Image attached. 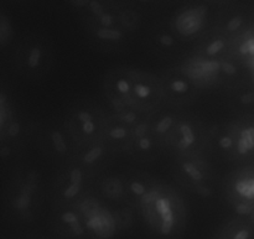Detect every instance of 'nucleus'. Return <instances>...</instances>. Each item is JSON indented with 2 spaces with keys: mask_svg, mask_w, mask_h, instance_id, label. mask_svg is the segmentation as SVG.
Masks as SVG:
<instances>
[{
  "mask_svg": "<svg viewBox=\"0 0 254 239\" xmlns=\"http://www.w3.org/2000/svg\"><path fill=\"white\" fill-rule=\"evenodd\" d=\"M220 190L235 215L254 213V163L231 170L221 180Z\"/></svg>",
  "mask_w": 254,
  "mask_h": 239,
  "instance_id": "nucleus-12",
  "label": "nucleus"
},
{
  "mask_svg": "<svg viewBox=\"0 0 254 239\" xmlns=\"http://www.w3.org/2000/svg\"><path fill=\"white\" fill-rule=\"evenodd\" d=\"M92 1H93V0H68L69 5H71L72 7H74L76 10H78L81 14H83V12L88 9V6L91 5Z\"/></svg>",
  "mask_w": 254,
  "mask_h": 239,
  "instance_id": "nucleus-30",
  "label": "nucleus"
},
{
  "mask_svg": "<svg viewBox=\"0 0 254 239\" xmlns=\"http://www.w3.org/2000/svg\"><path fill=\"white\" fill-rule=\"evenodd\" d=\"M44 239H59V238H52V237H49V236H44Z\"/></svg>",
  "mask_w": 254,
  "mask_h": 239,
  "instance_id": "nucleus-35",
  "label": "nucleus"
},
{
  "mask_svg": "<svg viewBox=\"0 0 254 239\" xmlns=\"http://www.w3.org/2000/svg\"><path fill=\"white\" fill-rule=\"evenodd\" d=\"M25 136L0 141V163L4 165L12 164L21 156L25 148Z\"/></svg>",
  "mask_w": 254,
  "mask_h": 239,
  "instance_id": "nucleus-28",
  "label": "nucleus"
},
{
  "mask_svg": "<svg viewBox=\"0 0 254 239\" xmlns=\"http://www.w3.org/2000/svg\"><path fill=\"white\" fill-rule=\"evenodd\" d=\"M102 93L114 112L151 116L164 107L158 73L131 66H117L102 77Z\"/></svg>",
  "mask_w": 254,
  "mask_h": 239,
  "instance_id": "nucleus-1",
  "label": "nucleus"
},
{
  "mask_svg": "<svg viewBox=\"0 0 254 239\" xmlns=\"http://www.w3.org/2000/svg\"><path fill=\"white\" fill-rule=\"evenodd\" d=\"M21 239H44V235H36V233H31V235L24 236Z\"/></svg>",
  "mask_w": 254,
  "mask_h": 239,
  "instance_id": "nucleus-33",
  "label": "nucleus"
},
{
  "mask_svg": "<svg viewBox=\"0 0 254 239\" xmlns=\"http://www.w3.org/2000/svg\"><path fill=\"white\" fill-rule=\"evenodd\" d=\"M192 52L200 55V56L215 60L237 59L235 42L231 41L228 37L213 29L212 26L203 36H201L196 41Z\"/></svg>",
  "mask_w": 254,
  "mask_h": 239,
  "instance_id": "nucleus-23",
  "label": "nucleus"
},
{
  "mask_svg": "<svg viewBox=\"0 0 254 239\" xmlns=\"http://www.w3.org/2000/svg\"><path fill=\"white\" fill-rule=\"evenodd\" d=\"M138 213L154 239H181L188 228L185 198L175 186L161 179L141 200Z\"/></svg>",
  "mask_w": 254,
  "mask_h": 239,
  "instance_id": "nucleus-3",
  "label": "nucleus"
},
{
  "mask_svg": "<svg viewBox=\"0 0 254 239\" xmlns=\"http://www.w3.org/2000/svg\"><path fill=\"white\" fill-rule=\"evenodd\" d=\"M212 1H221V2H225V4H227V2H230L231 0H212Z\"/></svg>",
  "mask_w": 254,
  "mask_h": 239,
  "instance_id": "nucleus-34",
  "label": "nucleus"
},
{
  "mask_svg": "<svg viewBox=\"0 0 254 239\" xmlns=\"http://www.w3.org/2000/svg\"><path fill=\"white\" fill-rule=\"evenodd\" d=\"M94 181L96 178L76 161L71 160L57 166L47 190L51 208L78 205L83 198L91 195Z\"/></svg>",
  "mask_w": 254,
  "mask_h": 239,
  "instance_id": "nucleus-10",
  "label": "nucleus"
},
{
  "mask_svg": "<svg viewBox=\"0 0 254 239\" xmlns=\"http://www.w3.org/2000/svg\"><path fill=\"white\" fill-rule=\"evenodd\" d=\"M169 21L174 31L186 44L197 41L212 26L210 25V10L205 4H192L181 7Z\"/></svg>",
  "mask_w": 254,
  "mask_h": 239,
  "instance_id": "nucleus-18",
  "label": "nucleus"
},
{
  "mask_svg": "<svg viewBox=\"0 0 254 239\" xmlns=\"http://www.w3.org/2000/svg\"><path fill=\"white\" fill-rule=\"evenodd\" d=\"M212 150L228 163H254V113H240L213 126Z\"/></svg>",
  "mask_w": 254,
  "mask_h": 239,
  "instance_id": "nucleus-7",
  "label": "nucleus"
},
{
  "mask_svg": "<svg viewBox=\"0 0 254 239\" xmlns=\"http://www.w3.org/2000/svg\"><path fill=\"white\" fill-rule=\"evenodd\" d=\"M108 112L109 109L92 98L74 101L62 121L74 145L81 146L102 140Z\"/></svg>",
  "mask_w": 254,
  "mask_h": 239,
  "instance_id": "nucleus-9",
  "label": "nucleus"
},
{
  "mask_svg": "<svg viewBox=\"0 0 254 239\" xmlns=\"http://www.w3.org/2000/svg\"><path fill=\"white\" fill-rule=\"evenodd\" d=\"M179 67L201 91L227 89L247 77L248 71L238 59L215 60L189 52L181 59Z\"/></svg>",
  "mask_w": 254,
  "mask_h": 239,
  "instance_id": "nucleus-6",
  "label": "nucleus"
},
{
  "mask_svg": "<svg viewBox=\"0 0 254 239\" xmlns=\"http://www.w3.org/2000/svg\"><path fill=\"white\" fill-rule=\"evenodd\" d=\"M170 175L181 190L201 198H212L221 187L217 169L206 155L171 159Z\"/></svg>",
  "mask_w": 254,
  "mask_h": 239,
  "instance_id": "nucleus-8",
  "label": "nucleus"
},
{
  "mask_svg": "<svg viewBox=\"0 0 254 239\" xmlns=\"http://www.w3.org/2000/svg\"><path fill=\"white\" fill-rule=\"evenodd\" d=\"M92 192L109 206L128 203L123 173H103L96 179Z\"/></svg>",
  "mask_w": 254,
  "mask_h": 239,
  "instance_id": "nucleus-24",
  "label": "nucleus"
},
{
  "mask_svg": "<svg viewBox=\"0 0 254 239\" xmlns=\"http://www.w3.org/2000/svg\"><path fill=\"white\" fill-rule=\"evenodd\" d=\"M253 16H254V7H253Z\"/></svg>",
  "mask_w": 254,
  "mask_h": 239,
  "instance_id": "nucleus-36",
  "label": "nucleus"
},
{
  "mask_svg": "<svg viewBox=\"0 0 254 239\" xmlns=\"http://www.w3.org/2000/svg\"><path fill=\"white\" fill-rule=\"evenodd\" d=\"M46 198L47 188L41 173L34 166H17L5 188V216L16 225L35 222L44 210Z\"/></svg>",
  "mask_w": 254,
  "mask_h": 239,
  "instance_id": "nucleus-4",
  "label": "nucleus"
},
{
  "mask_svg": "<svg viewBox=\"0 0 254 239\" xmlns=\"http://www.w3.org/2000/svg\"><path fill=\"white\" fill-rule=\"evenodd\" d=\"M55 64V45L47 35L29 34L20 40L14 52L17 73L30 81H39L51 72Z\"/></svg>",
  "mask_w": 254,
  "mask_h": 239,
  "instance_id": "nucleus-11",
  "label": "nucleus"
},
{
  "mask_svg": "<svg viewBox=\"0 0 254 239\" xmlns=\"http://www.w3.org/2000/svg\"><path fill=\"white\" fill-rule=\"evenodd\" d=\"M163 154L150 116H144L134 128L126 156L138 164H153L158 161Z\"/></svg>",
  "mask_w": 254,
  "mask_h": 239,
  "instance_id": "nucleus-19",
  "label": "nucleus"
},
{
  "mask_svg": "<svg viewBox=\"0 0 254 239\" xmlns=\"http://www.w3.org/2000/svg\"><path fill=\"white\" fill-rule=\"evenodd\" d=\"M133 1L139 2V4H143V5H154V4H158L159 1L161 0H133Z\"/></svg>",
  "mask_w": 254,
  "mask_h": 239,
  "instance_id": "nucleus-32",
  "label": "nucleus"
},
{
  "mask_svg": "<svg viewBox=\"0 0 254 239\" xmlns=\"http://www.w3.org/2000/svg\"><path fill=\"white\" fill-rule=\"evenodd\" d=\"M212 27L237 44L254 27L253 9L242 4L227 2L216 14Z\"/></svg>",
  "mask_w": 254,
  "mask_h": 239,
  "instance_id": "nucleus-17",
  "label": "nucleus"
},
{
  "mask_svg": "<svg viewBox=\"0 0 254 239\" xmlns=\"http://www.w3.org/2000/svg\"><path fill=\"white\" fill-rule=\"evenodd\" d=\"M26 135L11 97L0 87V141Z\"/></svg>",
  "mask_w": 254,
  "mask_h": 239,
  "instance_id": "nucleus-26",
  "label": "nucleus"
},
{
  "mask_svg": "<svg viewBox=\"0 0 254 239\" xmlns=\"http://www.w3.org/2000/svg\"><path fill=\"white\" fill-rule=\"evenodd\" d=\"M186 42L174 31L169 20L156 22L148 34V47L151 54L161 60L179 59L185 54Z\"/></svg>",
  "mask_w": 254,
  "mask_h": 239,
  "instance_id": "nucleus-21",
  "label": "nucleus"
},
{
  "mask_svg": "<svg viewBox=\"0 0 254 239\" xmlns=\"http://www.w3.org/2000/svg\"><path fill=\"white\" fill-rule=\"evenodd\" d=\"M14 26L7 15L0 11V47L9 45L14 39Z\"/></svg>",
  "mask_w": 254,
  "mask_h": 239,
  "instance_id": "nucleus-29",
  "label": "nucleus"
},
{
  "mask_svg": "<svg viewBox=\"0 0 254 239\" xmlns=\"http://www.w3.org/2000/svg\"><path fill=\"white\" fill-rule=\"evenodd\" d=\"M114 159L116 156L109 151L102 139L86 145L76 146L72 160L76 161L78 165H81L84 170L97 179L99 175L106 173L107 168L111 165Z\"/></svg>",
  "mask_w": 254,
  "mask_h": 239,
  "instance_id": "nucleus-22",
  "label": "nucleus"
},
{
  "mask_svg": "<svg viewBox=\"0 0 254 239\" xmlns=\"http://www.w3.org/2000/svg\"><path fill=\"white\" fill-rule=\"evenodd\" d=\"M163 153L170 159L206 155L212 150V126L184 109L163 107L150 116Z\"/></svg>",
  "mask_w": 254,
  "mask_h": 239,
  "instance_id": "nucleus-2",
  "label": "nucleus"
},
{
  "mask_svg": "<svg viewBox=\"0 0 254 239\" xmlns=\"http://www.w3.org/2000/svg\"><path fill=\"white\" fill-rule=\"evenodd\" d=\"M163 92L164 107L184 109L195 103L201 97L200 88L192 83L190 78L178 66L164 69L159 73Z\"/></svg>",
  "mask_w": 254,
  "mask_h": 239,
  "instance_id": "nucleus-14",
  "label": "nucleus"
},
{
  "mask_svg": "<svg viewBox=\"0 0 254 239\" xmlns=\"http://www.w3.org/2000/svg\"><path fill=\"white\" fill-rule=\"evenodd\" d=\"M143 117L133 112H114L109 109L104 126L103 141L116 158L127 155L134 128Z\"/></svg>",
  "mask_w": 254,
  "mask_h": 239,
  "instance_id": "nucleus-16",
  "label": "nucleus"
},
{
  "mask_svg": "<svg viewBox=\"0 0 254 239\" xmlns=\"http://www.w3.org/2000/svg\"><path fill=\"white\" fill-rule=\"evenodd\" d=\"M213 239H254V213L235 215L226 220Z\"/></svg>",
  "mask_w": 254,
  "mask_h": 239,
  "instance_id": "nucleus-27",
  "label": "nucleus"
},
{
  "mask_svg": "<svg viewBox=\"0 0 254 239\" xmlns=\"http://www.w3.org/2000/svg\"><path fill=\"white\" fill-rule=\"evenodd\" d=\"M123 174L126 179L128 203L138 208L141 200L153 190L160 178H156L151 173L141 170V169H129Z\"/></svg>",
  "mask_w": 254,
  "mask_h": 239,
  "instance_id": "nucleus-25",
  "label": "nucleus"
},
{
  "mask_svg": "<svg viewBox=\"0 0 254 239\" xmlns=\"http://www.w3.org/2000/svg\"><path fill=\"white\" fill-rule=\"evenodd\" d=\"M31 136L41 155L56 166L68 163L73 158L76 145L64 123L39 124L34 128Z\"/></svg>",
  "mask_w": 254,
  "mask_h": 239,
  "instance_id": "nucleus-13",
  "label": "nucleus"
},
{
  "mask_svg": "<svg viewBox=\"0 0 254 239\" xmlns=\"http://www.w3.org/2000/svg\"><path fill=\"white\" fill-rule=\"evenodd\" d=\"M81 25L89 45L106 54L127 49L136 35L124 21L121 7H108L99 0H93L81 14Z\"/></svg>",
  "mask_w": 254,
  "mask_h": 239,
  "instance_id": "nucleus-5",
  "label": "nucleus"
},
{
  "mask_svg": "<svg viewBox=\"0 0 254 239\" xmlns=\"http://www.w3.org/2000/svg\"><path fill=\"white\" fill-rule=\"evenodd\" d=\"M49 225L59 239H91L78 205L51 208Z\"/></svg>",
  "mask_w": 254,
  "mask_h": 239,
  "instance_id": "nucleus-20",
  "label": "nucleus"
},
{
  "mask_svg": "<svg viewBox=\"0 0 254 239\" xmlns=\"http://www.w3.org/2000/svg\"><path fill=\"white\" fill-rule=\"evenodd\" d=\"M78 206L91 239H112L121 232L111 206L93 192L83 198Z\"/></svg>",
  "mask_w": 254,
  "mask_h": 239,
  "instance_id": "nucleus-15",
  "label": "nucleus"
},
{
  "mask_svg": "<svg viewBox=\"0 0 254 239\" xmlns=\"http://www.w3.org/2000/svg\"><path fill=\"white\" fill-rule=\"evenodd\" d=\"M108 7H122L133 5V0H99Z\"/></svg>",
  "mask_w": 254,
  "mask_h": 239,
  "instance_id": "nucleus-31",
  "label": "nucleus"
}]
</instances>
